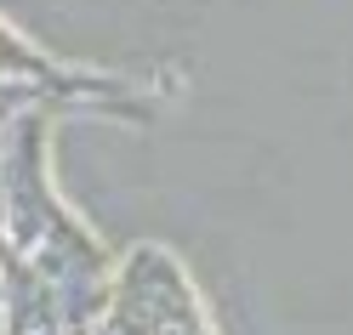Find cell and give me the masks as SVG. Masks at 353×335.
<instances>
[{
    "mask_svg": "<svg viewBox=\"0 0 353 335\" xmlns=\"http://www.w3.org/2000/svg\"><path fill=\"white\" fill-rule=\"evenodd\" d=\"M114 324H120V335H205L183 273L160 250H137L125 261V279L114 296Z\"/></svg>",
    "mask_w": 353,
    "mask_h": 335,
    "instance_id": "6da1fadb",
    "label": "cell"
},
{
    "mask_svg": "<svg viewBox=\"0 0 353 335\" xmlns=\"http://www.w3.org/2000/svg\"><path fill=\"white\" fill-rule=\"evenodd\" d=\"M0 74H40L46 85H63V91H69V85H80V80H69V74H57L40 52L23 46V40H12L6 29H0Z\"/></svg>",
    "mask_w": 353,
    "mask_h": 335,
    "instance_id": "7a4b0ae2",
    "label": "cell"
}]
</instances>
